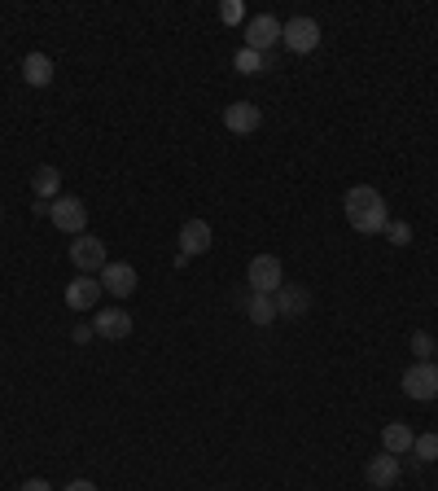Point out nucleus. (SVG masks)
<instances>
[{
	"mask_svg": "<svg viewBox=\"0 0 438 491\" xmlns=\"http://www.w3.org/2000/svg\"><path fill=\"white\" fill-rule=\"evenodd\" d=\"M276 316H307L312 312V290H303V286H294V281H285L281 290H276Z\"/></svg>",
	"mask_w": 438,
	"mask_h": 491,
	"instance_id": "9d476101",
	"label": "nucleus"
},
{
	"mask_svg": "<svg viewBox=\"0 0 438 491\" xmlns=\"http://www.w3.org/2000/svg\"><path fill=\"white\" fill-rule=\"evenodd\" d=\"M281 18H272V14H259V18H250V23H245V49H254V53H264V57H268V49H276V45H281Z\"/></svg>",
	"mask_w": 438,
	"mask_h": 491,
	"instance_id": "20e7f679",
	"label": "nucleus"
},
{
	"mask_svg": "<svg viewBox=\"0 0 438 491\" xmlns=\"http://www.w3.org/2000/svg\"><path fill=\"white\" fill-rule=\"evenodd\" d=\"M386 237H390V246H408V242H413V228H408L403 220H390L386 224Z\"/></svg>",
	"mask_w": 438,
	"mask_h": 491,
	"instance_id": "412c9836",
	"label": "nucleus"
},
{
	"mask_svg": "<svg viewBox=\"0 0 438 491\" xmlns=\"http://www.w3.org/2000/svg\"><path fill=\"white\" fill-rule=\"evenodd\" d=\"M245 276H250V290H254V295H276V290L285 286V268H281L276 255H254L250 268H245Z\"/></svg>",
	"mask_w": 438,
	"mask_h": 491,
	"instance_id": "f03ea898",
	"label": "nucleus"
},
{
	"mask_svg": "<svg viewBox=\"0 0 438 491\" xmlns=\"http://www.w3.org/2000/svg\"><path fill=\"white\" fill-rule=\"evenodd\" d=\"M93 329H97L101 338H110V343H119L132 334V312H123V307H105L93 316Z\"/></svg>",
	"mask_w": 438,
	"mask_h": 491,
	"instance_id": "9b49d317",
	"label": "nucleus"
},
{
	"mask_svg": "<svg viewBox=\"0 0 438 491\" xmlns=\"http://www.w3.org/2000/svg\"><path fill=\"white\" fill-rule=\"evenodd\" d=\"M403 395H408V399H421V404L438 399V365L434 360H416V365L403 373Z\"/></svg>",
	"mask_w": 438,
	"mask_h": 491,
	"instance_id": "7ed1b4c3",
	"label": "nucleus"
},
{
	"mask_svg": "<svg viewBox=\"0 0 438 491\" xmlns=\"http://www.w3.org/2000/svg\"><path fill=\"white\" fill-rule=\"evenodd\" d=\"M224 23H242V5H237V0L224 5Z\"/></svg>",
	"mask_w": 438,
	"mask_h": 491,
	"instance_id": "b1692460",
	"label": "nucleus"
},
{
	"mask_svg": "<svg viewBox=\"0 0 438 491\" xmlns=\"http://www.w3.org/2000/svg\"><path fill=\"white\" fill-rule=\"evenodd\" d=\"M49 220H53V228H62V233L79 237V233H84V224H88V211H84V202H79V197H53V202H49Z\"/></svg>",
	"mask_w": 438,
	"mask_h": 491,
	"instance_id": "423d86ee",
	"label": "nucleus"
},
{
	"mask_svg": "<svg viewBox=\"0 0 438 491\" xmlns=\"http://www.w3.org/2000/svg\"><path fill=\"white\" fill-rule=\"evenodd\" d=\"M23 79L31 88H49L53 84V57L49 53H26L23 57Z\"/></svg>",
	"mask_w": 438,
	"mask_h": 491,
	"instance_id": "2eb2a0df",
	"label": "nucleus"
},
{
	"mask_svg": "<svg viewBox=\"0 0 438 491\" xmlns=\"http://www.w3.org/2000/svg\"><path fill=\"white\" fill-rule=\"evenodd\" d=\"M18 491H53V487H49V478H26Z\"/></svg>",
	"mask_w": 438,
	"mask_h": 491,
	"instance_id": "393cba45",
	"label": "nucleus"
},
{
	"mask_svg": "<svg viewBox=\"0 0 438 491\" xmlns=\"http://www.w3.org/2000/svg\"><path fill=\"white\" fill-rule=\"evenodd\" d=\"M364 478H368V487H377V491L394 487V483H399V456H390V452L373 456L364 466Z\"/></svg>",
	"mask_w": 438,
	"mask_h": 491,
	"instance_id": "4468645a",
	"label": "nucleus"
},
{
	"mask_svg": "<svg viewBox=\"0 0 438 491\" xmlns=\"http://www.w3.org/2000/svg\"><path fill=\"white\" fill-rule=\"evenodd\" d=\"M259 123H264V115H259V105H254V101H233V105L224 110V127H228V132H237V136L254 132Z\"/></svg>",
	"mask_w": 438,
	"mask_h": 491,
	"instance_id": "f8f14e48",
	"label": "nucleus"
},
{
	"mask_svg": "<svg viewBox=\"0 0 438 491\" xmlns=\"http://www.w3.org/2000/svg\"><path fill=\"white\" fill-rule=\"evenodd\" d=\"M101 290H105V295H114V298H132L136 295V268H132V264H105V268H101Z\"/></svg>",
	"mask_w": 438,
	"mask_h": 491,
	"instance_id": "6e6552de",
	"label": "nucleus"
},
{
	"mask_svg": "<svg viewBox=\"0 0 438 491\" xmlns=\"http://www.w3.org/2000/svg\"><path fill=\"white\" fill-rule=\"evenodd\" d=\"M434 365H438V343H434Z\"/></svg>",
	"mask_w": 438,
	"mask_h": 491,
	"instance_id": "bb28decb",
	"label": "nucleus"
},
{
	"mask_svg": "<svg viewBox=\"0 0 438 491\" xmlns=\"http://www.w3.org/2000/svg\"><path fill=\"white\" fill-rule=\"evenodd\" d=\"M206 250H211V224L184 220V228H180V255L194 259V255H206Z\"/></svg>",
	"mask_w": 438,
	"mask_h": 491,
	"instance_id": "ddd939ff",
	"label": "nucleus"
},
{
	"mask_svg": "<svg viewBox=\"0 0 438 491\" xmlns=\"http://www.w3.org/2000/svg\"><path fill=\"white\" fill-rule=\"evenodd\" d=\"M62 491H97V483H88V478H75V483H66Z\"/></svg>",
	"mask_w": 438,
	"mask_h": 491,
	"instance_id": "a878e982",
	"label": "nucleus"
},
{
	"mask_svg": "<svg viewBox=\"0 0 438 491\" xmlns=\"http://www.w3.org/2000/svg\"><path fill=\"white\" fill-rule=\"evenodd\" d=\"M233 66L242 75H264V66H268V57L264 53H254V49H242L237 57H233Z\"/></svg>",
	"mask_w": 438,
	"mask_h": 491,
	"instance_id": "6ab92c4d",
	"label": "nucleus"
},
{
	"mask_svg": "<svg viewBox=\"0 0 438 491\" xmlns=\"http://www.w3.org/2000/svg\"><path fill=\"white\" fill-rule=\"evenodd\" d=\"M31 189H35L40 202H53V197L62 194V172L57 167H40V172L31 175Z\"/></svg>",
	"mask_w": 438,
	"mask_h": 491,
	"instance_id": "f3484780",
	"label": "nucleus"
},
{
	"mask_svg": "<svg viewBox=\"0 0 438 491\" xmlns=\"http://www.w3.org/2000/svg\"><path fill=\"white\" fill-rule=\"evenodd\" d=\"M342 211H346V224H351L355 233H364V237H373V233H386V224H390L386 197L377 194L373 185H351L346 197H342Z\"/></svg>",
	"mask_w": 438,
	"mask_h": 491,
	"instance_id": "f257e3e1",
	"label": "nucleus"
},
{
	"mask_svg": "<svg viewBox=\"0 0 438 491\" xmlns=\"http://www.w3.org/2000/svg\"><path fill=\"white\" fill-rule=\"evenodd\" d=\"M281 45L290 53H312L320 45V23L316 18H290L281 26Z\"/></svg>",
	"mask_w": 438,
	"mask_h": 491,
	"instance_id": "0eeeda50",
	"label": "nucleus"
},
{
	"mask_svg": "<svg viewBox=\"0 0 438 491\" xmlns=\"http://www.w3.org/2000/svg\"><path fill=\"white\" fill-rule=\"evenodd\" d=\"M101 295H105V290H101V281H93V276H84V272H79L71 286H66V307H71V312H93V307L101 303Z\"/></svg>",
	"mask_w": 438,
	"mask_h": 491,
	"instance_id": "1a4fd4ad",
	"label": "nucleus"
},
{
	"mask_svg": "<svg viewBox=\"0 0 438 491\" xmlns=\"http://www.w3.org/2000/svg\"><path fill=\"white\" fill-rule=\"evenodd\" d=\"M413 430L403 426V421H390L386 430H382V447H386L390 456H403V452H413Z\"/></svg>",
	"mask_w": 438,
	"mask_h": 491,
	"instance_id": "dca6fc26",
	"label": "nucleus"
},
{
	"mask_svg": "<svg viewBox=\"0 0 438 491\" xmlns=\"http://www.w3.org/2000/svg\"><path fill=\"white\" fill-rule=\"evenodd\" d=\"M71 264L84 272V276L101 272L105 264H110V259H105V242H101V237H93V233H79V237H75V246H71Z\"/></svg>",
	"mask_w": 438,
	"mask_h": 491,
	"instance_id": "39448f33",
	"label": "nucleus"
},
{
	"mask_svg": "<svg viewBox=\"0 0 438 491\" xmlns=\"http://www.w3.org/2000/svg\"><path fill=\"white\" fill-rule=\"evenodd\" d=\"M413 356H416V360H430V356H434V338L416 329V334H413Z\"/></svg>",
	"mask_w": 438,
	"mask_h": 491,
	"instance_id": "4be33fe9",
	"label": "nucleus"
},
{
	"mask_svg": "<svg viewBox=\"0 0 438 491\" xmlns=\"http://www.w3.org/2000/svg\"><path fill=\"white\" fill-rule=\"evenodd\" d=\"M93 334H97L93 325H75V334H71V338H75L79 346H84V343H93Z\"/></svg>",
	"mask_w": 438,
	"mask_h": 491,
	"instance_id": "5701e85b",
	"label": "nucleus"
},
{
	"mask_svg": "<svg viewBox=\"0 0 438 491\" xmlns=\"http://www.w3.org/2000/svg\"><path fill=\"white\" fill-rule=\"evenodd\" d=\"M413 452L421 456V461H438V435H434V430H430V435H416Z\"/></svg>",
	"mask_w": 438,
	"mask_h": 491,
	"instance_id": "aec40b11",
	"label": "nucleus"
},
{
	"mask_svg": "<svg viewBox=\"0 0 438 491\" xmlns=\"http://www.w3.org/2000/svg\"><path fill=\"white\" fill-rule=\"evenodd\" d=\"M245 316L254 320V325H272V320H276V298H272V295H250V303H245Z\"/></svg>",
	"mask_w": 438,
	"mask_h": 491,
	"instance_id": "a211bd4d",
	"label": "nucleus"
}]
</instances>
